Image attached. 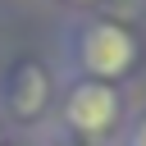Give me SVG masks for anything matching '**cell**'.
<instances>
[{
	"label": "cell",
	"mask_w": 146,
	"mask_h": 146,
	"mask_svg": "<svg viewBox=\"0 0 146 146\" xmlns=\"http://www.w3.org/2000/svg\"><path fill=\"white\" fill-rule=\"evenodd\" d=\"M82 64L100 78H119L128 64H132V36L114 23H96L87 36H82Z\"/></svg>",
	"instance_id": "1"
},
{
	"label": "cell",
	"mask_w": 146,
	"mask_h": 146,
	"mask_svg": "<svg viewBox=\"0 0 146 146\" xmlns=\"http://www.w3.org/2000/svg\"><path fill=\"white\" fill-rule=\"evenodd\" d=\"M68 123L78 132H105L119 114V96L105 87V82H78L68 91V105H64Z\"/></svg>",
	"instance_id": "2"
},
{
	"label": "cell",
	"mask_w": 146,
	"mask_h": 146,
	"mask_svg": "<svg viewBox=\"0 0 146 146\" xmlns=\"http://www.w3.org/2000/svg\"><path fill=\"white\" fill-rule=\"evenodd\" d=\"M46 100V82L36 68H23V82H18V114H36V105Z\"/></svg>",
	"instance_id": "3"
},
{
	"label": "cell",
	"mask_w": 146,
	"mask_h": 146,
	"mask_svg": "<svg viewBox=\"0 0 146 146\" xmlns=\"http://www.w3.org/2000/svg\"><path fill=\"white\" fill-rule=\"evenodd\" d=\"M132 146H146V123L137 128V137H132Z\"/></svg>",
	"instance_id": "4"
}]
</instances>
